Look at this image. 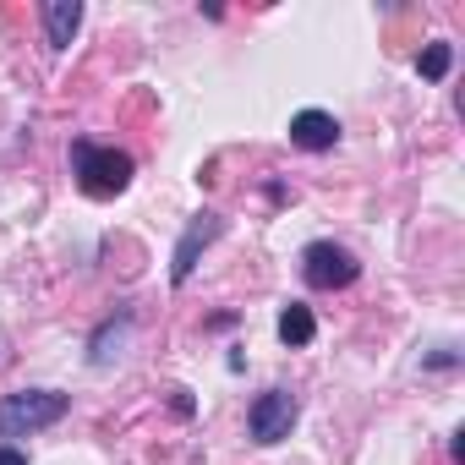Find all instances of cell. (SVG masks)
I'll return each instance as SVG.
<instances>
[{"label":"cell","mask_w":465,"mask_h":465,"mask_svg":"<svg viewBox=\"0 0 465 465\" xmlns=\"http://www.w3.org/2000/svg\"><path fill=\"white\" fill-rule=\"evenodd\" d=\"M291 143H296V148H307V153H323V148H334V143H340V121H334V115H323V110H302V115L291 121Z\"/></svg>","instance_id":"cell-6"},{"label":"cell","mask_w":465,"mask_h":465,"mask_svg":"<svg viewBox=\"0 0 465 465\" xmlns=\"http://www.w3.org/2000/svg\"><path fill=\"white\" fill-rule=\"evenodd\" d=\"M247 427H252L258 443H280V438H291V427H296V394H285V389L258 394L252 411H247Z\"/></svg>","instance_id":"cell-4"},{"label":"cell","mask_w":465,"mask_h":465,"mask_svg":"<svg viewBox=\"0 0 465 465\" xmlns=\"http://www.w3.org/2000/svg\"><path fill=\"white\" fill-rule=\"evenodd\" d=\"M77 23H83V6H77V0H50V6H45V28H50V45H55V50L72 45Z\"/></svg>","instance_id":"cell-7"},{"label":"cell","mask_w":465,"mask_h":465,"mask_svg":"<svg viewBox=\"0 0 465 465\" xmlns=\"http://www.w3.org/2000/svg\"><path fill=\"white\" fill-rule=\"evenodd\" d=\"M449 61H454V50H449V45H427V50L416 55V72L438 83V77H449Z\"/></svg>","instance_id":"cell-9"},{"label":"cell","mask_w":465,"mask_h":465,"mask_svg":"<svg viewBox=\"0 0 465 465\" xmlns=\"http://www.w3.org/2000/svg\"><path fill=\"white\" fill-rule=\"evenodd\" d=\"M302 274H307L312 291H345V285L361 274V263H356L345 247H334V242H312V247L302 252Z\"/></svg>","instance_id":"cell-3"},{"label":"cell","mask_w":465,"mask_h":465,"mask_svg":"<svg viewBox=\"0 0 465 465\" xmlns=\"http://www.w3.org/2000/svg\"><path fill=\"white\" fill-rule=\"evenodd\" d=\"M312 334H318V323H312V312H307L302 302H291V307L280 312V340H285V345H307Z\"/></svg>","instance_id":"cell-8"},{"label":"cell","mask_w":465,"mask_h":465,"mask_svg":"<svg viewBox=\"0 0 465 465\" xmlns=\"http://www.w3.org/2000/svg\"><path fill=\"white\" fill-rule=\"evenodd\" d=\"M0 465H28V460H23V454H17L12 443H0Z\"/></svg>","instance_id":"cell-10"},{"label":"cell","mask_w":465,"mask_h":465,"mask_svg":"<svg viewBox=\"0 0 465 465\" xmlns=\"http://www.w3.org/2000/svg\"><path fill=\"white\" fill-rule=\"evenodd\" d=\"M213 236H219V219H213V213H197V219H192V230L181 236V247H175V263H170V280H175V285H186V280H192L197 252H203Z\"/></svg>","instance_id":"cell-5"},{"label":"cell","mask_w":465,"mask_h":465,"mask_svg":"<svg viewBox=\"0 0 465 465\" xmlns=\"http://www.w3.org/2000/svg\"><path fill=\"white\" fill-rule=\"evenodd\" d=\"M72 159H77V186H83L88 197H115V192L132 186V153H121V148L77 143Z\"/></svg>","instance_id":"cell-1"},{"label":"cell","mask_w":465,"mask_h":465,"mask_svg":"<svg viewBox=\"0 0 465 465\" xmlns=\"http://www.w3.org/2000/svg\"><path fill=\"white\" fill-rule=\"evenodd\" d=\"M66 416V394L55 389H23V394H6L0 400V438H28L50 421Z\"/></svg>","instance_id":"cell-2"}]
</instances>
